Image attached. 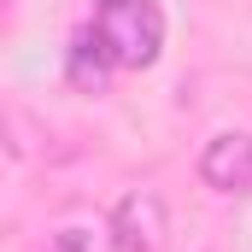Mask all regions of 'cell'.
I'll use <instances>...</instances> for the list:
<instances>
[{
  "instance_id": "3957f363",
  "label": "cell",
  "mask_w": 252,
  "mask_h": 252,
  "mask_svg": "<svg viewBox=\"0 0 252 252\" xmlns=\"http://www.w3.org/2000/svg\"><path fill=\"white\" fill-rule=\"evenodd\" d=\"M199 182L211 193H252V135H211L199 153Z\"/></svg>"
},
{
  "instance_id": "6da1fadb",
  "label": "cell",
  "mask_w": 252,
  "mask_h": 252,
  "mask_svg": "<svg viewBox=\"0 0 252 252\" xmlns=\"http://www.w3.org/2000/svg\"><path fill=\"white\" fill-rule=\"evenodd\" d=\"M88 30L118 59V70H147L164 53V6L158 0H94Z\"/></svg>"
},
{
  "instance_id": "277c9868",
  "label": "cell",
  "mask_w": 252,
  "mask_h": 252,
  "mask_svg": "<svg viewBox=\"0 0 252 252\" xmlns=\"http://www.w3.org/2000/svg\"><path fill=\"white\" fill-rule=\"evenodd\" d=\"M112 70H118V59L100 47L94 30H82V35L70 41V53H64V76H70L76 94H106V88H112Z\"/></svg>"
},
{
  "instance_id": "5b68a950",
  "label": "cell",
  "mask_w": 252,
  "mask_h": 252,
  "mask_svg": "<svg viewBox=\"0 0 252 252\" xmlns=\"http://www.w3.org/2000/svg\"><path fill=\"white\" fill-rule=\"evenodd\" d=\"M47 252H94V235H88V229H59Z\"/></svg>"
},
{
  "instance_id": "7a4b0ae2",
  "label": "cell",
  "mask_w": 252,
  "mask_h": 252,
  "mask_svg": "<svg viewBox=\"0 0 252 252\" xmlns=\"http://www.w3.org/2000/svg\"><path fill=\"white\" fill-rule=\"evenodd\" d=\"M106 235L118 252H164V235H170V211L153 188H135L112 205L106 217Z\"/></svg>"
}]
</instances>
